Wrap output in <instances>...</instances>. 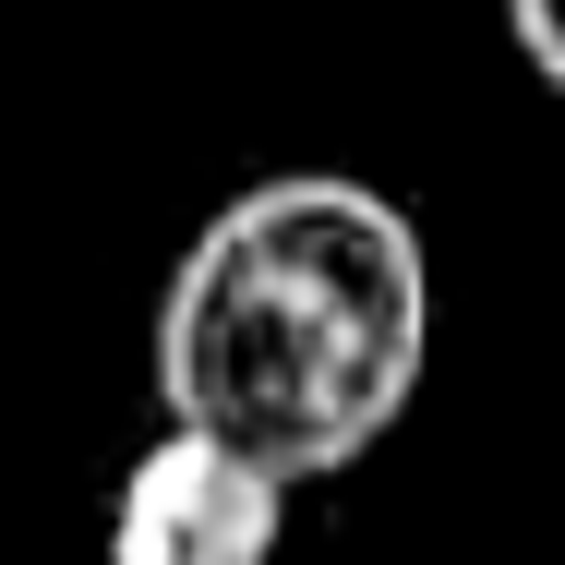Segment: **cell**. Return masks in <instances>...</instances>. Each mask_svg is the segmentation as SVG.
<instances>
[{"label": "cell", "mask_w": 565, "mask_h": 565, "mask_svg": "<svg viewBox=\"0 0 565 565\" xmlns=\"http://www.w3.org/2000/svg\"><path fill=\"white\" fill-rule=\"evenodd\" d=\"M434 361V253L397 193L277 169L181 241L157 289V409L253 469L338 481L385 446Z\"/></svg>", "instance_id": "obj_1"}, {"label": "cell", "mask_w": 565, "mask_h": 565, "mask_svg": "<svg viewBox=\"0 0 565 565\" xmlns=\"http://www.w3.org/2000/svg\"><path fill=\"white\" fill-rule=\"evenodd\" d=\"M277 530H289V481L253 469L241 446H217V434H193V422H157V446L109 493L120 565H253L277 554Z\"/></svg>", "instance_id": "obj_2"}, {"label": "cell", "mask_w": 565, "mask_h": 565, "mask_svg": "<svg viewBox=\"0 0 565 565\" xmlns=\"http://www.w3.org/2000/svg\"><path fill=\"white\" fill-rule=\"evenodd\" d=\"M505 36H518V61L565 97V0H505Z\"/></svg>", "instance_id": "obj_3"}]
</instances>
